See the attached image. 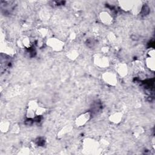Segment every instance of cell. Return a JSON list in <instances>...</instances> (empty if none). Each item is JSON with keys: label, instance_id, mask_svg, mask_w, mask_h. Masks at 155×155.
Listing matches in <instances>:
<instances>
[{"label": "cell", "instance_id": "1", "mask_svg": "<svg viewBox=\"0 0 155 155\" xmlns=\"http://www.w3.org/2000/svg\"><path fill=\"white\" fill-rule=\"evenodd\" d=\"M100 147L99 142L92 138L87 137L82 142V150L85 154H97Z\"/></svg>", "mask_w": 155, "mask_h": 155}, {"label": "cell", "instance_id": "2", "mask_svg": "<svg viewBox=\"0 0 155 155\" xmlns=\"http://www.w3.org/2000/svg\"><path fill=\"white\" fill-rule=\"evenodd\" d=\"M93 61L97 67L100 68H105L110 65L108 58L102 53L94 54L93 56Z\"/></svg>", "mask_w": 155, "mask_h": 155}, {"label": "cell", "instance_id": "3", "mask_svg": "<svg viewBox=\"0 0 155 155\" xmlns=\"http://www.w3.org/2000/svg\"><path fill=\"white\" fill-rule=\"evenodd\" d=\"M46 44L48 47L56 51H60L63 50L64 43L63 41L56 38H48L46 41Z\"/></svg>", "mask_w": 155, "mask_h": 155}, {"label": "cell", "instance_id": "4", "mask_svg": "<svg viewBox=\"0 0 155 155\" xmlns=\"http://www.w3.org/2000/svg\"><path fill=\"white\" fill-rule=\"evenodd\" d=\"M103 81L110 86H115L117 84V78L116 74L113 71H108L102 74Z\"/></svg>", "mask_w": 155, "mask_h": 155}, {"label": "cell", "instance_id": "5", "mask_svg": "<svg viewBox=\"0 0 155 155\" xmlns=\"http://www.w3.org/2000/svg\"><path fill=\"white\" fill-rule=\"evenodd\" d=\"M39 106V104L37 101L32 100L28 104L26 116L28 119H33L36 117V111Z\"/></svg>", "mask_w": 155, "mask_h": 155}, {"label": "cell", "instance_id": "6", "mask_svg": "<svg viewBox=\"0 0 155 155\" xmlns=\"http://www.w3.org/2000/svg\"><path fill=\"white\" fill-rule=\"evenodd\" d=\"M91 114L89 111H86L79 115L74 120V124L78 127L85 125L91 118Z\"/></svg>", "mask_w": 155, "mask_h": 155}, {"label": "cell", "instance_id": "7", "mask_svg": "<svg viewBox=\"0 0 155 155\" xmlns=\"http://www.w3.org/2000/svg\"><path fill=\"white\" fill-rule=\"evenodd\" d=\"M101 22L107 25H110L113 23V19L112 16L107 11H102L99 15Z\"/></svg>", "mask_w": 155, "mask_h": 155}, {"label": "cell", "instance_id": "8", "mask_svg": "<svg viewBox=\"0 0 155 155\" xmlns=\"http://www.w3.org/2000/svg\"><path fill=\"white\" fill-rule=\"evenodd\" d=\"M17 45L21 48H28L31 47V42L28 36H22L18 39Z\"/></svg>", "mask_w": 155, "mask_h": 155}, {"label": "cell", "instance_id": "9", "mask_svg": "<svg viewBox=\"0 0 155 155\" xmlns=\"http://www.w3.org/2000/svg\"><path fill=\"white\" fill-rule=\"evenodd\" d=\"M117 73L121 77H125L127 75L128 72V66L125 63L120 62L117 64L115 67Z\"/></svg>", "mask_w": 155, "mask_h": 155}, {"label": "cell", "instance_id": "10", "mask_svg": "<svg viewBox=\"0 0 155 155\" xmlns=\"http://www.w3.org/2000/svg\"><path fill=\"white\" fill-rule=\"evenodd\" d=\"M1 52H4L5 54L13 56L15 53V49L13 45L9 42H5L4 44L1 45Z\"/></svg>", "mask_w": 155, "mask_h": 155}, {"label": "cell", "instance_id": "11", "mask_svg": "<svg viewBox=\"0 0 155 155\" xmlns=\"http://www.w3.org/2000/svg\"><path fill=\"white\" fill-rule=\"evenodd\" d=\"M123 118V114L120 111H114L109 116V120L114 124H119Z\"/></svg>", "mask_w": 155, "mask_h": 155}, {"label": "cell", "instance_id": "12", "mask_svg": "<svg viewBox=\"0 0 155 155\" xmlns=\"http://www.w3.org/2000/svg\"><path fill=\"white\" fill-rule=\"evenodd\" d=\"M120 8L125 11H131L134 3V1H120L118 2Z\"/></svg>", "mask_w": 155, "mask_h": 155}, {"label": "cell", "instance_id": "13", "mask_svg": "<svg viewBox=\"0 0 155 155\" xmlns=\"http://www.w3.org/2000/svg\"><path fill=\"white\" fill-rule=\"evenodd\" d=\"M143 8V2L141 1H134V5L131 10L133 15H137L139 14Z\"/></svg>", "mask_w": 155, "mask_h": 155}, {"label": "cell", "instance_id": "14", "mask_svg": "<svg viewBox=\"0 0 155 155\" xmlns=\"http://www.w3.org/2000/svg\"><path fill=\"white\" fill-rule=\"evenodd\" d=\"M145 62L147 68H148L151 71H154V70H155L154 57L147 56V57L145 59Z\"/></svg>", "mask_w": 155, "mask_h": 155}, {"label": "cell", "instance_id": "15", "mask_svg": "<svg viewBox=\"0 0 155 155\" xmlns=\"http://www.w3.org/2000/svg\"><path fill=\"white\" fill-rule=\"evenodd\" d=\"M72 130V127L70 125L65 126L64 128H62L58 133V137L59 139H61L64 137H65L67 134H69Z\"/></svg>", "mask_w": 155, "mask_h": 155}, {"label": "cell", "instance_id": "16", "mask_svg": "<svg viewBox=\"0 0 155 155\" xmlns=\"http://www.w3.org/2000/svg\"><path fill=\"white\" fill-rule=\"evenodd\" d=\"M67 57L70 60H75L79 56V52L75 49H71L68 51L66 53Z\"/></svg>", "mask_w": 155, "mask_h": 155}, {"label": "cell", "instance_id": "17", "mask_svg": "<svg viewBox=\"0 0 155 155\" xmlns=\"http://www.w3.org/2000/svg\"><path fill=\"white\" fill-rule=\"evenodd\" d=\"M1 130L2 132H7L10 130V124L9 122L7 120H4L1 123Z\"/></svg>", "mask_w": 155, "mask_h": 155}, {"label": "cell", "instance_id": "18", "mask_svg": "<svg viewBox=\"0 0 155 155\" xmlns=\"http://www.w3.org/2000/svg\"><path fill=\"white\" fill-rule=\"evenodd\" d=\"M38 35L40 36V38H47L48 36V33H49V31L47 28H39L38 31Z\"/></svg>", "mask_w": 155, "mask_h": 155}, {"label": "cell", "instance_id": "19", "mask_svg": "<svg viewBox=\"0 0 155 155\" xmlns=\"http://www.w3.org/2000/svg\"><path fill=\"white\" fill-rule=\"evenodd\" d=\"M10 131L13 133H18L20 131V128L18 124H14L10 127Z\"/></svg>", "mask_w": 155, "mask_h": 155}, {"label": "cell", "instance_id": "20", "mask_svg": "<svg viewBox=\"0 0 155 155\" xmlns=\"http://www.w3.org/2000/svg\"><path fill=\"white\" fill-rule=\"evenodd\" d=\"M108 39L110 42H113L116 41V36L113 33H110L108 35Z\"/></svg>", "mask_w": 155, "mask_h": 155}, {"label": "cell", "instance_id": "21", "mask_svg": "<svg viewBox=\"0 0 155 155\" xmlns=\"http://www.w3.org/2000/svg\"><path fill=\"white\" fill-rule=\"evenodd\" d=\"M143 130L142 129V128H140V127H138L135 131H134V133H135V135L136 136H139L140 134H142V133H143Z\"/></svg>", "mask_w": 155, "mask_h": 155}, {"label": "cell", "instance_id": "22", "mask_svg": "<svg viewBox=\"0 0 155 155\" xmlns=\"http://www.w3.org/2000/svg\"><path fill=\"white\" fill-rule=\"evenodd\" d=\"M109 51V48L108 47H104L101 48V51H102V53L103 54H106L107 53H108Z\"/></svg>", "mask_w": 155, "mask_h": 155}, {"label": "cell", "instance_id": "23", "mask_svg": "<svg viewBox=\"0 0 155 155\" xmlns=\"http://www.w3.org/2000/svg\"><path fill=\"white\" fill-rule=\"evenodd\" d=\"M69 38H70V39H71V40L74 39V38H76V35H75V34H74V33H71L70 35Z\"/></svg>", "mask_w": 155, "mask_h": 155}, {"label": "cell", "instance_id": "24", "mask_svg": "<svg viewBox=\"0 0 155 155\" xmlns=\"http://www.w3.org/2000/svg\"><path fill=\"white\" fill-rule=\"evenodd\" d=\"M154 137H153V139H152V140H151V142H152V146H153V149H154V145H155V143H154Z\"/></svg>", "mask_w": 155, "mask_h": 155}]
</instances>
